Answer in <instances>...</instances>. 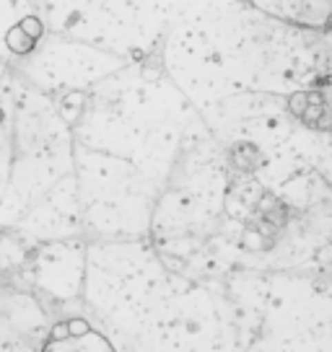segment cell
<instances>
[{
    "instance_id": "6da1fadb",
    "label": "cell",
    "mask_w": 332,
    "mask_h": 352,
    "mask_svg": "<svg viewBox=\"0 0 332 352\" xmlns=\"http://www.w3.org/2000/svg\"><path fill=\"white\" fill-rule=\"evenodd\" d=\"M252 8L265 11L267 16H276L283 21L301 23V26H327L332 16L330 0H291V3H280V0H270V3H252Z\"/></svg>"
},
{
    "instance_id": "7a4b0ae2",
    "label": "cell",
    "mask_w": 332,
    "mask_h": 352,
    "mask_svg": "<svg viewBox=\"0 0 332 352\" xmlns=\"http://www.w3.org/2000/svg\"><path fill=\"white\" fill-rule=\"evenodd\" d=\"M42 352H114V347L104 334L91 329L83 337H68L63 342H50Z\"/></svg>"
},
{
    "instance_id": "8992f818",
    "label": "cell",
    "mask_w": 332,
    "mask_h": 352,
    "mask_svg": "<svg viewBox=\"0 0 332 352\" xmlns=\"http://www.w3.org/2000/svg\"><path fill=\"white\" fill-rule=\"evenodd\" d=\"M68 340V324L63 321V324H55L52 327V334H50V342H63Z\"/></svg>"
},
{
    "instance_id": "277c9868",
    "label": "cell",
    "mask_w": 332,
    "mask_h": 352,
    "mask_svg": "<svg viewBox=\"0 0 332 352\" xmlns=\"http://www.w3.org/2000/svg\"><path fill=\"white\" fill-rule=\"evenodd\" d=\"M16 26H19L32 42H37V39L45 34V23H42V19H37V16H23L21 23H16Z\"/></svg>"
},
{
    "instance_id": "5b68a950",
    "label": "cell",
    "mask_w": 332,
    "mask_h": 352,
    "mask_svg": "<svg viewBox=\"0 0 332 352\" xmlns=\"http://www.w3.org/2000/svg\"><path fill=\"white\" fill-rule=\"evenodd\" d=\"M65 324H68V337H83V334L91 331V324L86 319H70Z\"/></svg>"
},
{
    "instance_id": "3957f363",
    "label": "cell",
    "mask_w": 332,
    "mask_h": 352,
    "mask_svg": "<svg viewBox=\"0 0 332 352\" xmlns=\"http://www.w3.org/2000/svg\"><path fill=\"white\" fill-rule=\"evenodd\" d=\"M34 44L37 42H32V39H29L19 26H11L8 34H6V47L11 50L13 55H29V52L34 50Z\"/></svg>"
}]
</instances>
